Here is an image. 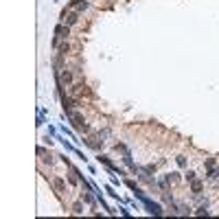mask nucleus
I'll return each mask as SVG.
<instances>
[{"mask_svg": "<svg viewBox=\"0 0 219 219\" xmlns=\"http://www.w3.org/2000/svg\"><path fill=\"white\" fill-rule=\"evenodd\" d=\"M62 77H64V81H66V83H70V81H72V75H70V72H64Z\"/></svg>", "mask_w": 219, "mask_h": 219, "instance_id": "2", "label": "nucleus"}, {"mask_svg": "<svg viewBox=\"0 0 219 219\" xmlns=\"http://www.w3.org/2000/svg\"><path fill=\"white\" fill-rule=\"evenodd\" d=\"M77 20H79V15H77V13H70V15H68V24H75Z\"/></svg>", "mask_w": 219, "mask_h": 219, "instance_id": "1", "label": "nucleus"}]
</instances>
